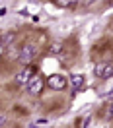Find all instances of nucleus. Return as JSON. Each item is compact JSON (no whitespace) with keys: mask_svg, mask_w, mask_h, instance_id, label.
Listing matches in <instances>:
<instances>
[{"mask_svg":"<svg viewBox=\"0 0 113 128\" xmlns=\"http://www.w3.org/2000/svg\"><path fill=\"white\" fill-rule=\"evenodd\" d=\"M37 56H39V47L33 41H25L24 45H22V48H20L18 60L24 64V66H31V62H35Z\"/></svg>","mask_w":113,"mask_h":128,"instance_id":"nucleus-1","label":"nucleus"},{"mask_svg":"<svg viewBox=\"0 0 113 128\" xmlns=\"http://www.w3.org/2000/svg\"><path fill=\"white\" fill-rule=\"evenodd\" d=\"M47 88V78H43L41 74H35L31 78V82L25 86V89H27V93L31 97H39L41 93H43V89Z\"/></svg>","mask_w":113,"mask_h":128,"instance_id":"nucleus-2","label":"nucleus"},{"mask_svg":"<svg viewBox=\"0 0 113 128\" xmlns=\"http://www.w3.org/2000/svg\"><path fill=\"white\" fill-rule=\"evenodd\" d=\"M94 76L97 80H109L113 78V60H101L94 66Z\"/></svg>","mask_w":113,"mask_h":128,"instance_id":"nucleus-3","label":"nucleus"},{"mask_svg":"<svg viewBox=\"0 0 113 128\" xmlns=\"http://www.w3.org/2000/svg\"><path fill=\"white\" fill-rule=\"evenodd\" d=\"M47 88H51L53 91H65L68 88V80L63 74H51L47 76Z\"/></svg>","mask_w":113,"mask_h":128,"instance_id":"nucleus-4","label":"nucleus"},{"mask_svg":"<svg viewBox=\"0 0 113 128\" xmlns=\"http://www.w3.org/2000/svg\"><path fill=\"white\" fill-rule=\"evenodd\" d=\"M35 76V70H33L31 66H24V68H20L16 74V84L18 86H27L31 78Z\"/></svg>","mask_w":113,"mask_h":128,"instance_id":"nucleus-5","label":"nucleus"},{"mask_svg":"<svg viewBox=\"0 0 113 128\" xmlns=\"http://www.w3.org/2000/svg\"><path fill=\"white\" fill-rule=\"evenodd\" d=\"M68 88L72 89L74 93L80 91V89H84V76H82V74H72V76L68 78Z\"/></svg>","mask_w":113,"mask_h":128,"instance_id":"nucleus-6","label":"nucleus"},{"mask_svg":"<svg viewBox=\"0 0 113 128\" xmlns=\"http://www.w3.org/2000/svg\"><path fill=\"white\" fill-rule=\"evenodd\" d=\"M53 4L56 8H72L74 4H78V2H74V0H55Z\"/></svg>","mask_w":113,"mask_h":128,"instance_id":"nucleus-7","label":"nucleus"},{"mask_svg":"<svg viewBox=\"0 0 113 128\" xmlns=\"http://www.w3.org/2000/svg\"><path fill=\"white\" fill-rule=\"evenodd\" d=\"M107 116H109V118H113V103L107 107Z\"/></svg>","mask_w":113,"mask_h":128,"instance_id":"nucleus-8","label":"nucleus"},{"mask_svg":"<svg viewBox=\"0 0 113 128\" xmlns=\"http://www.w3.org/2000/svg\"><path fill=\"white\" fill-rule=\"evenodd\" d=\"M4 52H6V47H4V43H2V41H0V56L4 54Z\"/></svg>","mask_w":113,"mask_h":128,"instance_id":"nucleus-9","label":"nucleus"},{"mask_svg":"<svg viewBox=\"0 0 113 128\" xmlns=\"http://www.w3.org/2000/svg\"><path fill=\"white\" fill-rule=\"evenodd\" d=\"M4 122H6V116H4V114H0V126H2Z\"/></svg>","mask_w":113,"mask_h":128,"instance_id":"nucleus-10","label":"nucleus"}]
</instances>
